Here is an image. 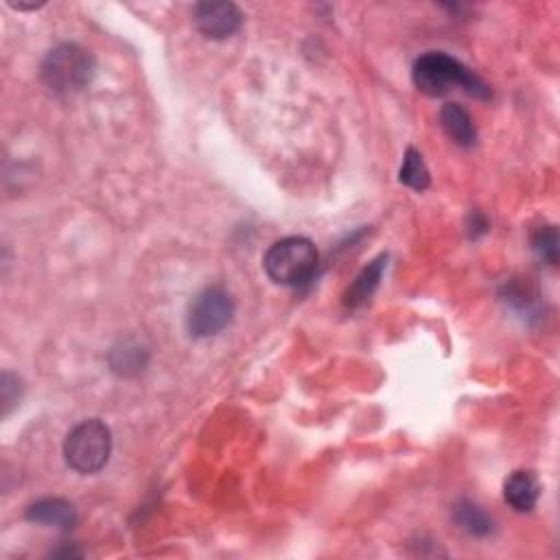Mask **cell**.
I'll return each instance as SVG.
<instances>
[{
	"instance_id": "1",
	"label": "cell",
	"mask_w": 560,
	"mask_h": 560,
	"mask_svg": "<svg viewBox=\"0 0 560 560\" xmlns=\"http://www.w3.org/2000/svg\"><path fill=\"white\" fill-rule=\"evenodd\" d=\"M412 79L414 86L427 97H442L453 86H458L475 99H490V88L486 86V81L477 77L460 60L442 51H429L420 55L414 62Z\"/></svg>"
},
{
	"instance_id": "2",
	"label": "cell",
	"mask_w": 560,
	"mask_h": 560,
	"mask_svg": "<svg viewBox=\"0 0 560 560\" xmlns=\"http://www.w3.org/2000/svg\"><path fill=\"white\" fill-rule=\"evenodd\" d=\"M92 75H95V62L90 53L73 42L57 44L46 53L40 66L44 86L60 97L77 95L90 84Z\"/></svg>"
},
{
	"instance_id": "3",
	"label": "cell",
	"mask_w": 560,
	"mask_h": 560,
	"mask_svg": "<svg viewBox=\"0 0 560 560\" xmlns=\"http://www.w3.org/2000/svg\"><path fill=\"white\" fill-rule=\"evenodd\" d=\"M320 254L307 237H287L270 245L265 252L263 267L276 285L300 287L309 283L318 270Z\"/></svg>"
},
{
	"instance_id": "4",
	"label": "cell",
	"mask_w": 560,
	"mask_h": 560,
	"mask_svg": "<svg viewBox=\"0 0 560 560\" xmlns=\"http://www.w3.org/2000/svg\"><path fill=\"white\" fill-rule=\"evenodd\" d=\"M112 453V434L110 427L97 418L84 420V423L70 429L64 442V458L70 469L79 475H95L110 460Z\"/></svg>"
},
{
	"instance_id": "5",
	"label": "cell",
	"mask_w": 560,
	"mask_h": 560,
	"mask_svg": "<svg viewBox=\"0 0 560 560\" xmlns=\"http://www.w3.org/2000/svg\"><path fill=\"white\" fill-rule=\"evenodd\" d=\"M235 318V300L224 287H206L195 296L189 309V331L193 337H213L228 329Z\"/></svg>"
},
{
	"instance_id": "6",
	"label": "cell",
	"mask_w": 560,
	"mask_h": 560,
	"mask_svg": "<svg viewBox=\"0 0 560 560\" xmlns=\"http://www.w3.org/2000/svg\"><path fill=\"white\" fill-rule=\"evenodd\" d=\"M243 22L235 3H200L195 5V25L210 40H226L235 35Z\"/></svg>"
},
{
	"instance_id": "7",
	"label": "cell",
	"mask_w": 560,
	"mask_h": 560,
	"mask_svg": "<svg viewBox=\"0 0 560 560\" xmlns=\"http://www.w3.org/2000/svg\"><path fill=\"white\" fill-rule=\"evenodd\" d=\"M31 523L46 525V528L73 530L77 523V510L68 499L62 497H44L33 501L25 515Z\"/></svg>"
},
{
	"instance_id": "8",
	"label": "cell",
	"mask_w": 560,
	"mask_h": 560,
	"mask_svg": "<svg viewBox=\"0 0 560 560\" xmlns=\"http://www.w3.org/2000/svg\"><path fill=\"white\" fill-rule=\"evenodd\" d=\"M385 265H388V256L381 254V256H377V259H372L364 270L355 276V280L348 285L346 294H344L346 309H359L366 305L381 283Z\"/></svg>"
},
{
	"instance_id": "9",
	"label": "cell",
	"mask_w": 560,
	"mask_h": 560,
	"mask_svg": "<svg viewBox=\"0 0 560 560\" xmlns=\"http://www.w3.org/2000/svg\"><path fill=\"white\" fill-rule=\"evenodd\" d=\"M541 497V484L532 471H515L504 482V499L515 512H530Z\"/></svg>"
},
{
	"instance_id": "10",
	"label": "cell",
	"mask_w": 560,
	"mask_h": 560,
	"mask_svg": "<svg viewBox=\"0 0 560 560\" xmlns=\"http://www.w3.org/2000/svg\"><path fill=\"white\" fill-rule=\"evenodd\" d=\"M440 123L442 130L460 147H473L477 140L475 123L471 114L466 112L460 103H445L440 110Z\"/></svg>"
},
{
	"instance_id": "11",
	"label": "cell",
	"mask_w": 560,
	"mask_h": 560,
	"mask_svg": "<svg viewBox=\"0 0 560 560\" xmlns=\"http://www.w3.org/2000/svg\"><path fill=\"white\" fill-rule=\"evenodd\" d=\"M451 517L462 532L475 536V539H484V536H490L495 530L493 517L482 506L473 504L471 499H460L458 504H453Z\"/></svg>"
},
{
	"instance_id": "12",
	"label": "cell",
	"mask_w": 560,
	"mask_h": 560,
	"mask_svg": "<svg viewBox=\"0 0 560 560\" xmlns=\"http://www.w3.org/2000/svg\"><path fill=\"white\" fill-rule=\"evenodd\" d=\"M399 180L407 186V189L418 191V193H423L431 182V175H429L425 160H423V156H420V151H416L414 147L405 151L403 165L399 171Z\"/></svg>"
},
{
	"instance_id": "13",
	"label": "cell",
	"mask_w": 560,
	"mask_h": 560,
	"mask_svg": "<svg viewBox=\"0 0 560 560\" xmlns=\"http://www.w3.org/2000/svg\"><path fill=\"white\" fill-rule=\"evenodd\" d=\"M110 366L114 372H119L121 377L138 375V372L147 366V353L140 346L121 344L110 353Z\"/></svg>"
},
{
	"instance_id": "14",
	"label": "cell",
	"mask_w": 560,
	"mask_h": 560,
	"mask_svg": "<svg viewBox=\"0 0 560 560\" xmlns=\"http://www.w3.org/2000/svg\"><path fill=\"white\" fill-rule=\"evenodd\" d=\"M532 250L536 252L541 261L556 265L558 263V230L556 226H541L539 230L532 235Z\"/></svg>"
},
{
	"instance_id": "15",
	"label": "cell",
	"mask_w": 560,
	"mask_h": 560,
	"mask_svg": "<svg viewBox=\"0 0 560 560\" xmlns=\"http://www.w3.org/2000/svg\"><path fill=\"white\" fill-rule=\"evenodd\" d=\"M20 392H22L20 379L16 375H11V372H3V377H0V403H3V416H9V412L14 410L16 403L20 401Z\"/></svg>"
},
{
	"instance_id": "16",
	"label": "cell",
	"mask_w": 560,
	"mask_h": 560,
	"mask_svg": "<svg viewBox=\"0 0 560 560\" xmlns=\"http://www.w3.org/2000/svg\"><path fill=\"white\" fill-rule=\"evenodd\" d=\"M490 228V221L484 213H480V210H473V213L469 215V224H466V230H469V237L471 239H480L482 235H486Z\"/></svg>"
}]
</instances>
